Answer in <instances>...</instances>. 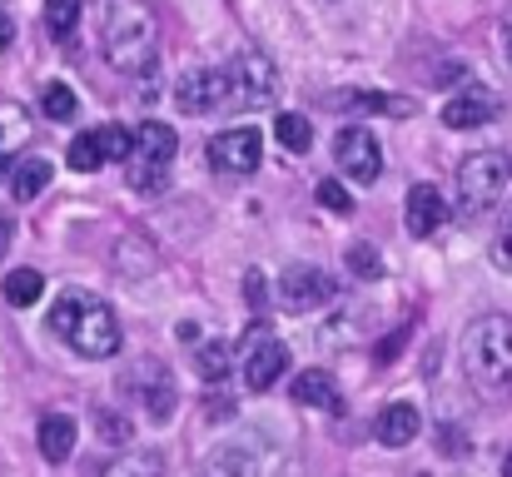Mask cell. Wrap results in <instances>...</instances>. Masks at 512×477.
<instances>
[{"label":"cell","instance_id":"36","mask_svg":"<svg viewBox=\"0 0 512 477\" xmlns=\"http://www.w3.org/2000/svg\"><path fill=\"white\" fill-rule=\"evenodd\" d=\"M0 5H5V0H0Z\"/></svg>","mask_w":512,"mask_h":477},{"label":"cell","instance_id":"28","mask_svg":"<svg viewBox=\"0 0 512 477\" xmlns=\"http://www.w3.org/2000/svg\"><path fill=\"white\" fill-rule=\"evenodd\" d=\"M348 269H353L358 279H378V274H383V259H378V249L353 244V249H348Z\"/></svg>","mask_w":512,"mask_h":477},{"label":"cell","instance_id":"29","mask_svg":"<svg viewBox=\"0 0 512 477\" xmlns=\"http://www.w3.org/2000/svg\"><path fill=\"white\" fill-rule=\"evenodd\" d=\"M493 264L512 274V204H508V214H503V224H498V234H493Z\"/></svg>","mask_w":512,"mask_h":477},{"label":"cell","instance_id":"32","mask_svg":"<svg viewBox=\"0 0 512 477\" xmlns=\"http://www.w3.org/2000/svg\"><path fill=\"white\" fill-rule=\"evenodd\" d=\"M10 40H15V20L10 10H0V50H10Z\"/></svg>","mask_w":512,"mask_h":477},{"label":"cell","instance_id":"4","mask_svg":"<svg viewBox=\"0 0 512 477\" xmlns=\"http://www.w3.org/2000/svg\"><path fill=\"white\" fill-rule=\"evenodd\" d=\"M512 179V159L503 150H478L458 164V214L478 219L488 209H498V199L508 194Z\"/></svg>","mask_w":512,"mask_h":477},{"label":"cell","instance_id":"35","mask_svg":"<svg viewBox=\"0 0 512 477\" xmlns=\"http://www.w3.org/2000/svg\"><path fill=\"white\" fill-rule=\"evenodd\" d=\"M503 477H512V453H508V458H503Z\"/></svg>","mask_w":512,"mask_h":477},{"label":"cell","instance_id":"21","mask_svg":"<svg viewBox=\"0 0 512 477\" xmlns=\"http://www.w3.org/2000/svg\"><path fill=\"white\" fill-rule=\"evenodd\" d=\"M274 140H279L289 155H309V150H314V125H309V115H279Z\"/></svg>","mask_w":512,"mask_h":477},{"label":"cell","instance_id":"7","mask_svg":"<svg viewBox=\"0 0 512 477\" xmlns=\"http://www.w3.org/2000/svg\"><path fill=\"white\" fill-rule=\"evenodd\" d=\"M229 80H234V105L239 110H264L279 95V70L264 50H239L234 65H229Z\"/></svg>","mask_w":512,"mask_h":477},{"label":"cell","instance_id":"16","mask_svg":"<svg viewBox=\"0 0 512 477\" xmlns=\"http://www.w3.org/2000/svg\"><path fill=\"white\" fill-rule=\"evenodd\" d=\"M30 135H35V125H30L25 105L0 100V159H15L25 145H30Z\"/></svg>","mask_w":512,"mask_h":477},{"label":"cell","instance_id":"30","mask_svg":"<svg viewBox=\"0 0 512 477\" xmlns=\"http://www.w3.org/2000/svg\"><path fill=\"white\" fill-rule=\"evenodd\" d=\"M319 204L334 209V214H353V199H348V189H343L339 179H324L319 184Z\"/></svg>","mask_w":512,"mask_h":477},{"label":"cell","instance_id":"1","mask_svg":"<svg viewBox=\"0 0 512 477\" xmlns=\"http://www.w3.org/2000/svg\"><path fill=\"white\" fill-rule=\"evenodd\" d=\"M105 60L120 75H145L160 60V15L150 0H110L105 10Z\"/></svg>","mask_w":512,"mask_h":477},{"label":"cell","instance_id":"25","mask_svg":"<svg viewBox=\"0 0 512 477\" xmlns=\"http://www.w3.org/2000/svg\"><path fill=\"white\" fill-rule=\"evenodd\" d=\"M40 110H45L50 120H75V90H70L65 80H50L45 95H40Z\"/></svg>","mask_w":512,"mask_h":477},{"label":"cell","instance_id":"6","mask_svg":"<svg viewBox=\"0 0 512 477\" xmlns=\"http://www.w3.org/2000/svg\"><path fill=\"white\" fill-rule=\"evenodd\" d=\"M120 388L140 403V413H145L150 423H165V418L174 413V403H179V393H174V373L160 363V358H140V363H130L125 378H120Z\"/></svg>","mask_w":512,"mask_h":477},{"label":"cell","instance_id":"34","mask_svg":"<svg viewBox=\"0 0 512 477\" xmlns=\"http://www.w3.org/2000/svg\"><path fill=\"white\" fill-rule=\"evenodd\" d=\"M503 50H508V65H512V20L503 25Z\"/></svg>","mask_w":512,"mask_h":477},{"label":"cell","instance_id":"10","mask_svg":"<svg viewBox=\"0 0 512 477\" xmlns=\"http://www.w3.org/2000/svg\"><path fill=\"white\" fill-rule=\"evenodd\" d=\"M259 159H264V135L254 125H234V130H219L209 140V164L224 174H254Z\"/></svg>","mask_w":512,"mask_h":477},{"label":"cell","instance_id":"11","mask_svg":"<svg viewBox=\"0 0 512 477\" xmlns=\"http://www.w3.org/2000/svg\"><path fill=\"white\" fill-rule=\"evenodd\" d=\"M334 159H339V174L343 179H353V184H373V179L383 174V150H378V140H373L363 125L339 130V140H334Z\"/></svg>","mask_w":512,"mask_h":477},{"label":"cell","instance_id":"15","mask_svg":"<svg viewBox=\"0 0 512 477\" xmlns=\"http://www.w3.org/2000/svg\"><path fill=\"white\" fill-rule=\"evenodd\" d=\"M498 115V100L488 95V90H463V95H453L448 105H443V125L448 130H478V125H488Z\"/></svg>","mask_w":512,"mask_h":477},{"label":"cell","instance_id":"9","mask_svg":"<svg viewBox=\"0 0 512 477\" xmlns=\"http://www.w3.org/2000/svg\"><path fill=\"white\" fill-rule=\"evenodd\" d=\"M174 105H179L184 115H209V110L234 105V80H229V70H189V75H179Z\"/></svg>","mask_w":512,"mask_h":477},{"label":"cell","instance_id":"33","mask_svg":"<svg viewBox=\"0 0 512 477\" xmlns=\"http://www.w3.org/2000/svg\"><path fill=\"white\" fill-rule=\"evenodd\" d=\"M10 239H15V224H10V219H5V214H0V254H5V249H10Z\"/></svg>","mask_w":512,"mask_h":477},{"label":"cell","instance_id":"12","mask_svg":"<svg viewBox=\"0 0 512 477\" xmlns=\"http://www.w3.org/2000/svg\"><path fill=\"white\" fill-rule=\"evenodd\" d=\"M443 219H448V199H443L433 184H413V189H408V204H403L408 234H413V239H428V234L443 229Z\"/></svg>","mask_w":512,"mask_h":477},{"label":"cell","instance_id":"17","mask_svg":"<svg viewBox=\"0 0 512 477\" xmlns=\"http://www.w3.org/2000/svg\"><path fill=\"white\" fill-rule=\"evenodd\" d=\"M75 418H65V413H50V418H40V453H45V463H65L70 453H75Z\"/></svg>","mask_w":512,"mask_h":477},{"label":"cell","instance_id":"14","mask_svg":"<svg viewBox=\"0 0 512 477\" xmlns=\"http://www.w3.org/2000/svg\"><path fill=\"white\" fill-rule=\"evenodd\" d=\"M423 433V413H418V403H388L383 413H378V423H373V438L383 443V448H408L413 438Z\"/></svg>","mask_w":512,"mask_h":477},{"label":"cell","instance_id":"27","mask_svg":"<svg viewBox=\"0 0 512 477\" xmlns=\"http://www.w3.org/2000/svg\"><path fill=\"white\" fill-rule=\"evenodd\" d=\"M105 473H165V458H160V453H125V458H115Z\"/></svg>","mask_w":512,"mask_h":477},{"label":"cell","instance_id":"13","mask_svg":"<svg viewBox=\"0 0 512 477\" xmlns=\"http://www.w3.org/2000/svg\"><path fill=\"white\" fill-rule=\"evenodd\" d=\"M284 368H289V348H284L279 338H259V343L244 353V383H249L254 393L274 388V383L284 378Z\"/></svg>","mask_w":512,"mask_h":477},{"label":"cell","instance_id":"18","mask_svg":"<svg viewBox=\"0 0 512 477\" xmlns=\"http://www.w3.org/2000/svg\"><path fill=\"white\" fill-rule=\"evenodd\" d=\"M294 403H309V408H339V383L324 373V368H304L294 378Z\"/></svg>","mask_w":512,"mask_h":477},{"label":"cell","instance_id":"23","mask_svg":"<svg viewBox=\"0 0 512 477\" xmlns=\"http://www.w3.org/2000/svg\"><path fill=\"white\" fill-rule=\"evenodd\" d=\"M80 10H85V0H45V30H50V40H70L75 25H80Z\"/></svg>","mask_w":512,"mask_h":477},{"label":"cell","instance_id":"19","mask_svg":"<svg viewBox=\"0 0 512 477\" xmlns=\"http://www.w3.org/2000/svg\"><path fill=\"white\" fill-rule=\"evenodd\" d=\"M45 184H50V159L30 155V159H20V164L10 169V199H20V204H30Z\"/></svg>","mask_w":512,"mask_h":477},{"label":"cell","instance_id":"3","mask_svg":"<svg viewBox=\"0 0 512 477\" xmlns=\"http://www.w3.org/2000/svg\"><path fill=\"white\" fill-rule=\"evenodd\" d=\"M463 373L478 393L512 388V318L483 314L463 328Z\"/></svg>","mask_w":512,"mask_h":477},{"label":"cell","instance_id":"31","mask_svg":"<svg viewBox=\"0 0 512 477\" xmlns=\"http://www.w3.org/2000/svg\"><path fill=\"white\" fill-rule=\"evenodd\" d=\"M244 304H254V309L264 304V274H259V269L244 274Z\"/></svg>","mask_w":512,"mask_h":477},{"label":"cell","instance_id":"24","mask_svg":"<svg viewBox=\"0 0 512 477\" xmlns=\"http://www.w3.org/2000/svg\"><path fill=\"white\" fill-rule=\"evenodd\" d=\"M100 164H110V159H105V140H100V130H90V135H75V140H70V169L90 174V169H100Z\"/></svg>","mask_w":512,"mask_h":477},{"label":"cell","instance_id":"22","mask_svg":"<svg viewBox=\"0 0 512 477\" xmlns=\"http://www.w3.org/2000/svg\"><path fill=\"white\" fill-rule=\"evenodd\" d=\"M40 294H45L40 269H10V279H5V304H10V309H30Z\"/></svg>","mask_w":512,"mask_h":477},{"label":"cell","instance_id":"26","mask_svg":"<svg viewBox=\"0 0 512 477\" xmlns=\"http://www.w3.org/2000/svg\"><path fill=\"white\" fill-rule=\"evenodd\" d=\"M194 363H199V373H204L209 383H219V378L229 373V343H204Z\"/></svg>","mask_w":512,"mask_h":477},{"label":"cell","instance_id":"5","mask_svg":"<svg viewBox=\"0 0 512 477\" xmlns=\"http://www.w3.org/2000/svg\"><path fill=\"white\" fill-rule=\"evenodd\" d=\"M174 155H179V135H174L170 125H160V120L140 125V130H135V145H130V159H125L130 184H135L140 194H160V189L170 184Z\"/></svg>","mask_w":512,"mask_h":477},{"label":"cell","instance_id":"20","mask_svg":"<svg viewBox=\"0 0 512 477\" xmlns=\"http://www.w3.org/2000/svg\"><path fill=\"white\" fill-rule=\"evenodd\" d=\"M199 468H204V473H264V468H279V463H269V458H254L244 443H229L224 453L204 458Z\"/></svg>","mask_w":512,"mask_h":477},{"label":"cell","instance_id":"8","mask_svg":"<svg viewBox=\"0 0 512 477\" xmlns=\"http://www.w3.org/2000/svg\"><path fill=\"white\" fill-rule=\"evenodd\" d=\"M334 294H339V284H334V274L319 269V264H289V269L279 274V304H284L289 314H314V309H324Z\"/></svg>","mask_w":512,"mask_h":477},{"label":"cell","instance_id":"2","mask_svg":"<svg viewBox=\"0 0 512 477\" xmlns=\"http://www.w3.org/2000/svg\"><path fill=\"white\" fill-rule=\"evenodd\" d=\"M50 333L65 338L80 358H115L120 343H125V328H120L115 309L95 294H65L50 309Z\"/></svg>","mask_w":512,"mask_h":477}]
</instances>
